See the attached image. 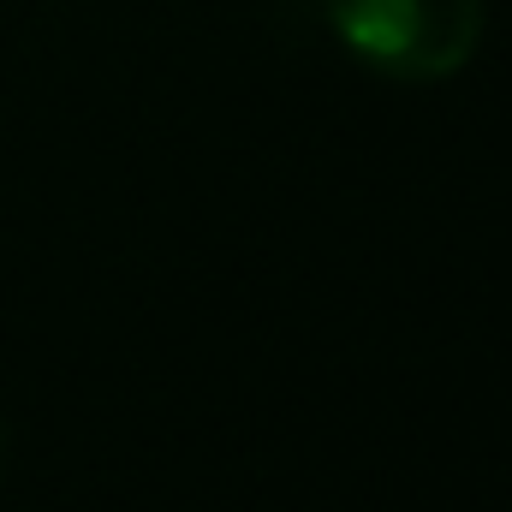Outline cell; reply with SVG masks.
<instances>
[{
    "instance_id": "obj_1",
    "label": "cell",
    "mask_w": 512,
    "mask_h": 512,
    "mask_svg": "<svg viewBox=\"0 0 512 512\" xmlns=\"http://www.w3.org/2000/svg\"><path fill=\"white\" fill-rule=\"evenodd\" d=\"M334 36L382 78L441 84L483 42V0H328Z\"/></svg>"
}]
</instances>
